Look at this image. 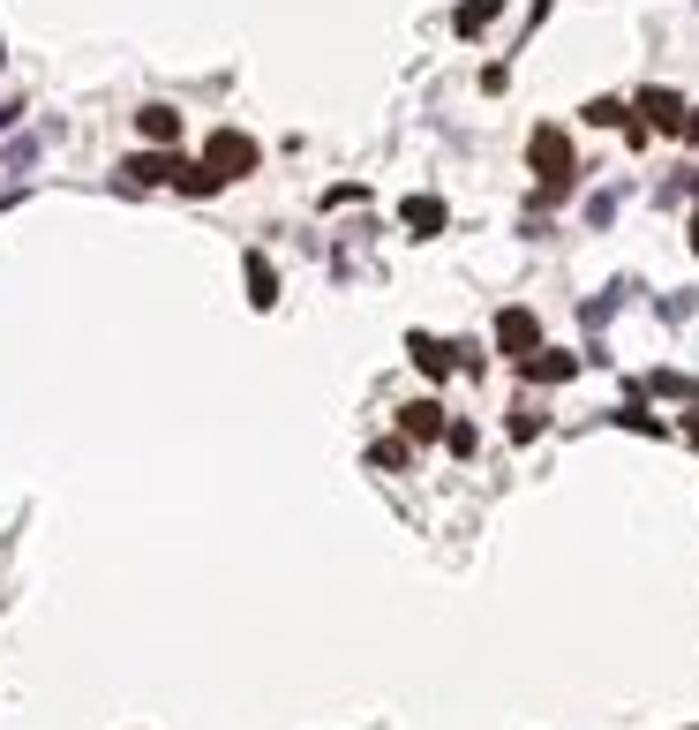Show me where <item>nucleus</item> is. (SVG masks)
Returning a JSON list of instances; mask_svg holds the SVG:
<instances>
[{
	"instance_id": "6e6552de",
	"label": "nucleus",
	"mask_w": 699,
	"mask_h": 730,
	"mask_svg": "<svg viewBox=\"0 0 699 730\" xmlns=\"http://www.w3.org/2000/svg\"><path fill=\"white\" fill-rule=\"evenodd\" d=\"M519 369H527V385H564V377H579V354H549V346H535Z\"/></svg>"
},
{
	"instance_id": "1a4fd4ad",
	"label": "nucleus",
	"mask_w": 699,
	"mask_h": 730,
	"mask_svg": "<svg viewBox=\"0 0 699 730\" xmlns=\"http://www.w3.org/2000/svg\"><path fill=\"white\" fill-rule=\"evenodd\" d=\"M136 136L173 151V143H181V114H173V106H143V114H136Z\"/></svg>"
},
{
	"instance_id": "6ab92c4d",
	"label": "nucleus",
	"mask_w": 699,
	"mask_h": 730,
	"mask_svg": "<svg viewBox=\"0 0 699 730\" xmlns=\"http://www.w3.org/2000/svg\"><path fill=\"white\" fill-rule=\"evenodd\" d=\"M444 444H452L459 460H466V452H474V422H452V430H444Z\"/></svg>"
},
{
	"instance_id": "39448f33",
	"label": "nucleus",
	"mask_w": 699,
	"mask_h": 730,
	"mask_svg": "<svg viewBox=\"0 0 699 730\" xmlns=\"http://www.w3.org/2000/svg\"><path fill=\"white\" fill-rule=\"evenodd\" d=\"M444 430H452V422H444V407H437V399H413V407H399V437H407V444H437Z\"/></svg>"
},
{
	"instance_id": "a211bd4d",
	"label": "nucleus",
	"mask_w": 699,
	"mask_h": 730,
	"mask_svg": "<svg viewBox=\"0 0 699 730\" xmlns=\"http://www.w3.org/2000/svg\"><path fill=\"white\" fill-rule=\"evenodd\" d=\"M655 391H669V399H692V377H677V369H655Z\"/></svg>"
},
{
	"instance_id": "4468645a",
	"label": "nucleus",
	"mask_w": 699,
	"mask_h": 730,
	"mask_svg": "<svg viewBox=\"0 0 699 730\" xmlns=\"http://www.w3.org/2000/svg\"><path fill=\"white\" fill-rule=\"evenodd\" d=\"M617 422H624V430H639V437H669V422H662V415H647L639 399H624V407H617Z\"/></svg>"
},
{
	"instance_id": "aec40b11",
	"label": "nucleus",
	"mask_w": 699,
	"mask_h": 730,
	"mask_svg": "<svg viewBox=\"0 0 699 730\" xmlns=\"http://www.w3.org/2000/svg\"><path fill=\"white\" fill-rule=\"evenodd\" d=\"M685 437H692V444H699V407H692V415H685Z\"/></svg>"
},
{
	"instance_id": "2eb2a0df",
	"label": "nucleus",
	"mask_w": 699,
	"mask_h": 730,
	"mask_svg": "<svg viewBox=\"0 0 699 730\" xmlns=\"http://www.w3.org/2000/svg\"><path fill=\"white\" fill-rule=\"evenodd\" d=\"M587 121H594V129H632V106H624V98H594Z\"/></svg>"
},
{
	"instance_id": "f03ea898",
	"label": "nucleus",
	"mask_w": 699,
	"mask_h": 730,
	"mask_svg": "<svg viewBox=\"0 0 699 730\" xmlns=\"http://www.w3.org/2000/svg\"><path fill=\"white\" fill-rule=\"evenodd\" d=\"M204 167L218 173V181H241V173H256V143H248L241 129H218L204 143Z\"/></svg>"
},
{
	"instance_id": "f8f14e48",
	"label": "nucleus",
	"mask_w": 699,
	"mask_h": 730,
	"mask_svg": "<svg viewBox=\"0 0 699 730\" xmlns=\"http://www.w3.org/2000/svg\"><path fill=\"white\" fill-rule=\"evenodd\" d=\"M279 301V279H271V264L248 249V309H271Z\"/></svg>"
},
{
	"instance_id": "9b49d317",
	"label": "nucleus",
	"mask_w": 699,
	"mask_h": 730,
	"mask_svg": "<svg viewBox=\"0 0 699 730\" xmlns=\"http://www.w3.org/2000/svg\"><path fill=\"white\" fill-rule=\"evenodd\" d=\"M496 15H504V0H459V15H452V31L459 39H482Z\"/></svg>"
},
{
	"instance_id": "20e7f679",
	"label": "nucleus",
	"mask_w": 699,
	"mask_h": 730,
	"mask_svg": "<svg viewBox=\"0 0 699 730\" xmlns=\"http://www.w3.org/2000/svg\"><path fill=\"white\" fill-rule=\"evenodd\" d=\"M496 346L512 354V362H527L541 346V324H535V309H496Z\"/></svg>"
},
{
	"instance_id": "9d476101",
	"label": "nucleus",
	"mask_w": 699,
	"mask_h": 730,
	"mask_svg": "<svg viewBox=\"0 0 699 730\" xmlns=\"http://www.w3.org/2000/svg\"><path fill=\"white\" fill-rule=\"evenodd\" d=\"M399 218L429 241V234H444V218H452V212H444V196H407V212H399Z\"/></svg>"
},
{
	"instance_id": "ddd939ff",
	"label": "nucleus",
	"mask_w": 699,
	"mask_h": 730,
	"mask_svg": "<svg viewBox=\"0 0 699 730\" xmlns=\"http://www.w3.org/2000/svg\"><path fill=\"white\" fill-rule=\"evenodd\" d=\"M173 189H189V196H218V189H226V181H218V173H211L204 159H189V167H181V181H173Z\"/></svg>"
},
{
	"instance_id": "f257e3e1",
	"label": "nucleus",
	"mask_w": 699,
	"mask_h": 730,
	"mask_svg": "<svg viewBox=\"0 0 699 730\" xmlns=\"http://www.w3.org/2000/svg\"><path fill=\"white\" fill-rule=\"evenodd\" d=\"M527 159L541 173V204H557L564 189H572V136L564 129H535L527 136Z\"/></svg>"
},
{
	"instance_id": "f3484780",
	"label": "nucleus",
	"mask_w": 699,
	"mask_h": 730,
	"mask_svg": "<svg viewBox=\"0 0 699 730\" xmlns=\"http://www.w3.org/2000/svg\"><path fill=\"white\" fill-rule=\"evenodd\" d=\"M369 460H376V468H407V437H384Z\"/></svg>"
},
{
	"instance_id": "7ed1b4c3",
	"label": "nucleus",
	"mask_w": 699,
	"mask_h": 730,
	"mask_svg": "<svg viewBox=\"0 0 699 730\" xmlns=\"http://www.w3.org/2000/svg\"><path fill=\"white\" fill-rule=\"evenodd\" d=\"M181 151H165V143H151V151H136V159H121V173L136 181V189H165V181H181Z\"/></svg>"
},
{
	"instance_id": "0eeeda50",
	"label": "nucleus",
	"mask_w": 699,
	"mask_h": 730,
	"mask_svg": "<svg viewBox=\"0 0 699 730\" xmlns=\"http://www.w3.org/2000/svg\"><path fill=\"white\" fill-rule=\"evenodd\" d=\"M407 362L421 369V377H452V362H459V346H444V340H429V332H413L407 340Z\"/></svg>"
},
{
	"instance_id": "423d86ee",
	"label": "nucleus",
	"mask_w": 699,
	"mask_h": 730,
	"mask_svg": "<svg viewBox=\"0 0 699 730\" xmlns=\"http://www.w3.org/2000/svg\"><path fill=\"white\" fill-rule=\"evenodd\" d=\"M639 114H647V129H662V136H685V98L677 90H639Z\"/></svg>"
},
{
	"instance_id": "412c9836",
	"label": "nucleus",
	"mask_w": 699,
	"mask_h": 730,
	"mask_svg": "<svg viewBox=\"0 0 699 730\" xmlns=\"http://www.w3.org/2000/svg\"><path fill=\"white\" fill-rule=\"evenodd\" d=\"M692 249H699V212H692Z\"/></svg>"
},
{
	"instance_id": "dca6fc26",
	"label": "nucleus",
	"mask_w": 699,
	"mask_h": 730,
	"mask_svg": "<svg viewBox=\"0 0 699 730\" xmlns=\"http://www.w3.org/2000/svg\"><path fill=\"white\" fill-rule=\"evenodd\" d=\"M512 437L535 444V437H541V407H512Z\"/></svg>"
}]
</instances>
